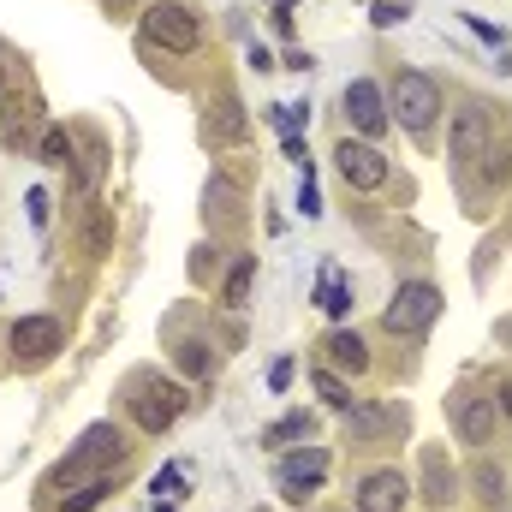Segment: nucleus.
Returning a JSON list of instances; mask_svg holds the SVG:
<instances>
[{
	"instance_id": "20e7f679",
	"label": "nucleus",
	"mask_w": 512,
	"mask_h": 512,
	"mask_svg": "<svg viewBox=\"0 0 512 512\" xmlns=\"http://www.w3.org/2000/svg\"><path fill=\"white\" fill-rule=\"evenodd\" d=\"M143 36H149L155 48H167V54H197L203 18H197L191 6H179V0H149V6H143Z\"/></svg>"
},
{
	"instance_id": "5701e85b",
	"label": "nucleus",
	"mask_w": 512,
	"mask_h": 512,
	"mask_svg": "<svg viewBox=\"0 0 512 512\" xmlns=\"http://www.w3.org/2000/svg\"><path fill=\"white\" fill-rule=\"evenodd\" d=\"M316 393H322V405H334V411H346V405H352V387L340 382V376H334L328 364L316 370Z\"/></svg>"
},
{
	"instance_id": "9d476101",
	"label": "nucleus",
	"mask_w": 512,
	"mask_h": 512,
	"mask_svg": "<svg viewBox=\"0 0 512 512\" xmlns=\"http://www.w3.org/2000/svg\"><path fill=\"white\" fill-rule=\"evenodd\" d=\"M495 417H501V399H495V393H477V387L453 393V429H459L471 447H483V441L495 435Z\"/></svg>"
},
{
	"instance_id": "1a4fd4ad",
	"label": "nucleus",
	"mask_w": 512,
	"mask_h": 512,
	"mask_svg": "<svg viewBox=\"0 0 512 512\" xmlns=\"http://www.w3.org/2000/svg\"><path fill=\"white\" fill-rule=\"evenodd\" d=\"M334 167H340V179H346L352 191H382L387 185V155L376 143H364V137H340Z\"/></svg>"
},
{
	"instance_id": "a878e982",
	"label": "nucleus",
	"mask_w": 512,
	"mask_h": 512,
	"mask_svg": "<svg viewBox=\"0 0 512 512\" xmlns=\"http://www.w3.org/2000/svg\"><path fill=\"white\" fill-rule=\"evenodd\" d=\"M96 179H102V137H84V167H78V185H84V191H96Z\"/></svg>"
},
{
	"instance_id": "9b49d317",
	"label": "nucleus",
	"mask_w": 512,
	"mask_h": 512,
	"mask_svg": "<svg viewBox=\"0 0 512 512\" xmlns=\"http://www.w3.org/2000/svg\"><path fill=\"white\" fill-rule=\"evenodd\" d=\"M322 477H328V447H304V453H286V459H280V495H286V501L316 495Z\"/></svg>"
},
{
	"instance_id": "393cba45",
	"label": "nucleus",
	"mask_w": 512,
	"mask_h": 512,
	"mask_svg": "<svg viewBox=\"0 0 512 512\" xmlns=\"http://www.w3.org/2000/svg\"><path fill=\"white\" fill-rule=\"evenodd\" d=\"M102 495H108V483H84V489H66V495H60V512H90V507H102Z\"/></svg>"
},
{
	"instance_id": "7ed1b4c3",
	"label": "nucleus",
	"mask_w": 512,
	"mask_h": 512,
	"mask_svg": "<svg viewBox=\"0 0 512 512\" xmlns=\"http://www.w3.org/2000/svg\"><path fill=\"white\" fill-rule=\"evenodd\" d=\"M441 114V84L429 72H399L387 90V120H399L405 131H429Z\"/></svg>"
},
{
	"instance_id": "c9c22d12",
	"label": "nucleus",
	"mask_w": 512,
	"mask_h": 512,
	"mask_svg": "<svg viewBox=\"0 0 512 512\" xmlns=\"http://www.w3.org/2000/svg\"><path fill=\"white\" fill-rule=\"evenodd\" d=\"M0 90H6V66H0Z\"/></svg>"
},
{
	"instance_id": "f3484780",
	"label": "nucleus",
	"mask_w": 512,
	"mask_h": 512,
	"mask_svg": "<svg viewBox=\"0 0 512 512\" xmlns=\"http://www.w3.org/2000/svg\"><path fill=\"white\" fill-rule=\"evenodd\" d=\"M316 310H322V316H346V310H352V280H346L334 262H328L322 280H316Z\"/></svg>"
},
{
	"instance_id": "f8f14e48",
	"label": "nucleus",
	"mask_w": 512,
	"mask_h": 512,
	"mask_svg": "<svg viewBox=\"0 0 512 512\" xmlns=\"http://www.w3.org/2000/svg\"><path fill=\"white\" fill-rule=\"evenodd\" d=\"M340 108H346V120H352L358 137H376V131L387 126V96L370 84V78H352L346 96H340Z\"/></svg>"
},
{
	"instance_id": "cd10ccee",
	"label": "nucleus",
	"mask_w": 512,
	"mask_h": 512,
	"mask_svg": "<svg viewBox=\"0 0 512 512\" xmlns=\"http://www.w3.org/2000/svg\"><path fill=\"white\" fill-rule=\"evenodd\" d=\"M370 24H376V30L405 24V0H376V6H370Z\"/></svg>"
},
{
	"instance_id": "b1692460",
	"label": "nucleus",
	"mask_w": 512,
	"mask_h": 512,
	"mask_svg": "<svg viewBox=\"0 0 512 512\" xmlns=\"http://www.w3.org/2000/svg\"><path fill=\"white\" fill-rule=\"evenodd\" d=\"M108 245H114V209L96 203V209H90V256H102Z\"/></svg>"
},
{
	"instance_id": "6ab92c4d",
	"label": "nucleus",
	"mask_w": 512,
	"mask_h": 512,
	"mask_svg": "<svg viewBox=\"0 0 512 512\" xmlns=\"http://www.w3.org/2000/svg\"><path fill=\"white\" fill-rule=\"evenodd\" d=\"M36 155H42V167H78V143H72V131L66 126H48L42 131V143H36Z\"/></svg>"
},
{
	"instance_id": "c756f323",
	"label": "nucleus",
	"mask_w": 512,
	"mask_h": 512,
	"mask_svg": "<svg viewBox=\"0 0 512 512\" xmlns=\"http://www.w3.org/2000/svg\"><path fill=\"white\" fill-rule=\"evenodd\" d=\"M292 382V358H280V364H274V370H268V387H274V393H280V387Z\"/></svg>"
},
{
	"instance_id": "7c9ffc66",
	"label": "nucleus",
	"mask_w": 512,
	"mask_h": 512,
	"mask_svg": "<svg viewBox=\"0 0 512 512\" xmlns=\"http://www.w3.org/2000/svg\"><path fill=\"white\" fill-rule=\"evenodd\" d=\"M30 221H36V227L48 221V191H30Z\"/></svg>"
},
{
	"instance_id": "2f4dec72",
	"label": "nucleus",
	"mask_w": 512,
	"mask_h": 512,
	"mask_svg": "<svg viewBox=\"0 0 512 512\" xmlns=\"http://www.w3.org/2000/svg\"><path fill=\"white\" fill-rule=\"evenodd\" d=\"M471 30H477L483 42H501V24H489V18H471Z\"/></svg>"
},
{
	"instance_id": "a211bd4d",
	"label": "nucleus",
	"mask_w": 512,
	"mask_h": 512,
	"mask_svg": "<svg viewBox=\"0 0 512 512\" xmlns=\"http://www.w3.org/2000/svg\"><path fill=\"white\" fill-rule=\"evenodd\" d=\"M203 209H215L221 221H233V215L245 209V191H239L227 173H209V185H203Z\"/></svg>"
},
{
	"instance_id": "4be33fe9",
	"label": "nucleus",
	"mask_w": 512,
	"mask_h": 512,
	"mask_svg": "<svg viewBox=\"0 0 512 512\" xmlns=\"http://www.w3.org/2000/svg\"><path fill=\"white\" fill-rule=\"evenodd\" d=\"M477 501H489V507H507V477L495 471V465H477Z\"/></svg>"
},
{
	"instance_id": "4468645a",
	"label": "nucleus",
	"mask_w": 512,
	"mask_h": 512,
	"mask_svg": "<svg viewBox=\"0 0 512 512\" xmlns=\"http://www.w3.org/2000/svg\"><path fill=\"white\" fill-rule=\"evenodd\" d=\"M322 358H328V370H346V376H364V370H370V346H364V334H352V328H334V334L322 340Z\"/></svg>"
},
{
	"instance_id": "0eeeda50",
	"label": "nucleus",
	"mask_w": 512,
	"mask_h": 512,
	"mask_svg": "<svg viewBox=\"0 0 512 512\" xmlns=\"http://www.w3.org/2000/svg\"><path fill=\"white\" fill-rule=\"evenodd\" d=\"M6 346H12V358H18L24 370H42V364L60 358L66 328H60V316H18L12 334H6Z\"/></svg>"
},
{
	"instance_id": "473e14b6",
	"label": "nucleus",
	"mask_w": 512,
	"mask_h": 512,
	"mask_svg": "<svg viewBox=\"0 0 512 512\" xmlns=\"http://www.w3.org/2000/svg\"><path fill=\"white\" fill-rule=\"evenodd\" d=\"M173 489H179V471H173V465H167V471H161V477H155V495H173Z\"/></svg>"
},
{
	"instance_id": "f03ea898",
	"label": "nucleus",
	"mask_w": 512,
	"mask_h": 512,
	"mask_svg": "<svg viewBox=\"0 0 512 512\" xmlns=\"http://www.w3.org/2000/svg\"><path fill=\"white\" fill-rule=\"evenodd\" d=\"M185 387L179 382H161V376H137L131 382V423L143 429V435H167L179 417H185Z\"/></svg>"
},
{
	"instance_id": "2eb2a0df",
	"label": "nucleus",
	"mask_w": 512,
	"mask_h": 512,
	"mask_svg": "<svg viewBox=\"0 0 512 512\" xmlns=\"http://www.w3.org/2000/svg\"><path fill=\"white\" fill-rule=\"evenodd\" d=\"M423 501H435V507H447V501H459V471H453V459L447 453H423Z\"/></svg>"
},
{
	"instance_id": "dca6fc26",
	"label": "nucleus",
	"mask_w": 512,
	"mask_h": 512,
	"mask_svg": "<svg viewBox=\"0 0 512 512\" xmlns=\"http://www.w3.org/2000/svg\"><path fill=\"white\" fill-rule=\"evenodd\" d=\"M203 131H209V143H239V137L251 131V120H245V108H239L233 96H215V108H209Z\"/></svg>"
},
{
	"instance_id": "aec40b11",
	"label": "nucleus",
	"mask_w": 512,
	"mask_h": 512,
	"mask_svg": "<svg viewBox=\"0 0 512 512\" xmlns=\"http://www.w3.org/2000/svg\"><path fill=\"white\" fill-rule=\"evenodd\" d=\"M310 435V411H286L280 423L262 429V447H286V441H304Z\"/></svg>"
},
{
	"instance_id": "39448f33",
	"label": "nucleus",
	"mask_w": 512,
	"mask_h": 512,
	"mask_svg": "<svg viewBox=\"0 0 512 512\" xmlns=\"http://www.w3.org/2000/svg\"><path fill=\"white\" fill-rule=\"evenodd\" d=\"M405 423H411L405 399H364V405H346V411H340L346 447H376V441H393Z\"/></svg>"
},
{
	"instance_id": "f704fd0d",
	"label": "nucleus",
	"mask_w": 512,
	"mask_h": 512,
	"mask_svg": "<svg viewBox=\"0 0 512 512\" xmlns=\"http://www.w3.org/2000/svg\"><path fill=\"white\" fill-rule=\"evenodd\" d=\"M126 6H137V0H108V12H126Z\"/></svg>"
},
{
	"instance_id": "c85d7f7f",
	"label": "nucleus",
	"mask_w": 512,
	"mask_h": 512,
	"mask_svg": "<svg viewBox=\"0 0 512 512\" xmlns=\"http://www.w3.org/2000/svg\"><path fill=\"white\" fill-rule=\"evenodd\" d=\"M298 209H304V221H316V215H322V197H316V185H310V179L298 185Z\"/></svg>"
},
{
	"instance_id": "ddd939ff",
	"label": "nucleus",
	"mask_w": 512,
	"mask_h": 512,
	"mask_svg": "<svg viewBox=\"0 0 512 512\" xmlns=\"http://www.w3.org/2000/svg\"><path fill=\"white\" fill-rule=\"evenodd\" d=\"M405 501H411V483H405V471H393V465L370 471V477L358 483V512H405Z\"/></svg>"
},
{
	"instance_id": "bb28decb",
	"label": "nucleus",
	"mask_w": 512,
	"mask_h": 512,
	"mask_svg": "<svg viewBox=\"0 0 512 512\" xmlns=\"http://www.w3.org/2000/svg\"><path fill=\"white\" fill-rule=\"evenodd\" d=\"M179 370H185V376H209V346H203V340H185V346H179Z\"/></svg>"
},
{
	"instance_id": "72a5a7b5",
	"label": "nucleus",
	"mask_w": 512,
	"mask_h": 512,
	"mask_svg": "<svg viewBox=\"0 0 512 512\" xmlns=\"http://www.w3.org/2000/svg\"><path fill=\"white\" fill-rule=\"evenodd\" d=\"M495 399H501V417H512V382H501V393H495Z\"/></svg>"
},
{
	"instance_id": "6e6552de",
	"label": "nucleus",
	"mask_w": 512,
	"mask_h": 512,
	"mask_svg": "<svg viewBox=\"0 0 512 512\" xmlns=\"http://www.w3.org/2000/svg\"><path fill=\"white\" fill-rule=\"evenodd\" d=\"M489 143H495V120H489L477 102L453 114V143H447V149H453V167H459V173L483 167V161H489Z\"/></svg>"
},
{
	"instance_id": "412c9836",
	"label": "nucleus",
	"mask_w": 512,
	"mask_h": 512,
	"mask_svg": "<svg viewBox=\"0 0 512 512\" xmlns=\"http://www.w3.org/2000/svg\"><path fill=\"white\" fill-rule=\"evenodd\" d=\"M251 280H256V256H239V262H233V274H227V292H221V298L239 310V304L251 298Z\"/></svg>"
},
{
	"instance_id": "f257e3e1",
	"label": "nucleus",
	"mask_w": 512,
	"mask_h": 512,
	"mask_svg": "<svg viewBox=\"0 0 512 512\" xmlns=\"http://www.w3.org/2000/svg\"><path fill=\"white\" fill-rule=\"evenodd\" d=\"M126 435L114 429V423H90L84 435H78V447L66 453V465L54 471V483L60 489H84V483H108L120 465H126Z\"/></svg>"
},
{
	"instance_id": "423d86ee",
	"label": "nucleus",
	"mask_w": 512,
	"mask_h": 512,
	"mask_svg": "<svg viewBox=\"0 0 512 512\" xmlns=\"http://www.w3.org/2000/svg\"><path fill=\"white\" fill-rule=\"evenodd\" d=\"M435 316H441V292H435L429 280H405V286L387 298V310H382L387 334H399V340L429 334V328H435Z\"/></svg>"
}]
</instances>
